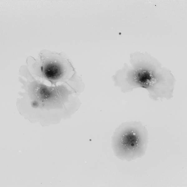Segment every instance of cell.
Masks as SVG:
<instances>
[{"label":"cell","instance_id":"2","mask_svg":"<svg viewBox=\"0 0 187 187\" xmlns=\"http://www.w3.org/2000/svg\"><path fill=\"white\" fill-rule=\"evenodd\" d=\"M114 85L122 93L145 89L152 100H169L173 97L176 79L171 71L154 60L134 59L112 76Z\"/></svg>","mask_w":187,"mask_h":187},{"label":"cell","instance_id":"3","mask_svg":"<svg viewBox=\"0 0 187 187\" xmlns=\"http://www.w3.org/2000/svg\"><path fill=\"white\" fill-rule=\"evenodd\" d=\"M36 59L28 57L26 65L35 78L51 85L66 82L77 74L70 60L63 55L42 51Z\"/></svg>","mask_w":187,"mask_h":187},{"label":"cell","instance_id":"4","mask_svg":"<svg viewBox=\"0 0 187 187\" xmlns=\"http://www.w3.org/2000/svg\"><path fill=\"white\" fill-rule=\"evenodd\" d=\"M144 128L138 122L124 123L117 128L113 139V147L119 156L129 158L143 148L144 141L142 133Z\"/></svg>","mask_w":187,"mask_h":187},{"label":"cell","instance_id":"1","mask_svg":"<svg viewBox=\"0 0 187 187\" xmlns=\"http://www.w3.org/2000/svg\"><path fill=\"white\" fill-rule=\"evenodd\" d=\"M18 80L20 89L16 107L22 115L68 117L81 106L79 96L85 84L77 74L66 82L51 85L35 78L24 65L20 68Z\"/></svg>","mask_w":187,"mask_h":187}]
</instances>
